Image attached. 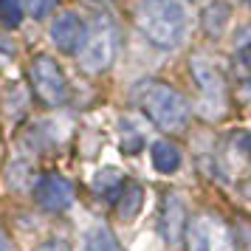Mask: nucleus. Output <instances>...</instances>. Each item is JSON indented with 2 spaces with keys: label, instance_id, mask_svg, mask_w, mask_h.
Returning a JSON list of instances; mask_svg holds the SVG:
<instances>
[{
  "label": "nucleus",
  "instance_id": "nucleus-1",
  "mask_svg": "<svg viewBox=\"0 0 251 251\" xmlns=\"http://www.w3.org/2000/svg\"><path fill=\"white\" fill-rule=\"evenodd\" d=\"M136 25L155 48L172 51L189 31V12L183 0H141L136 9Z\"/></svg>",
  "mask_w": 251,
  "mask_h": 251
},
{
  "label": "nucleus",
  "instance_id": "nucleus-2",
  "mask_svg": "<svg viewBox=\"0 0 251 251\" xmlns=\"http://www.w3.org/2000/svg\"><path fill=\"white\" fill-rule=\"evenodd\" d=\"M136 99L144 116L167 133H178L189 122L186 99L167 82H144L141 88H136Z\"/></svg>",
  "mask_w": 251,
  "mask_h": 251
},
{
  "label": "nucleus",
  "instance_id": "nucleus-3",
  "mask_svg": "<svg viewBox=\"0 0 251 251\" xmlns=\"http://www.w3.org/2000/svg\"><path fill=\"white\" fill-rule=\"evenodd\" d=\"M119 54V28L107 17H96L79 48V65L85 74H104Z\"/></svg>",
  "mask_w": 251,
  "mask_h": 251
},
{
  "label": "nucleus",
  "instance_id": "nucleus-4",
  "mask_svg": "<svg viewBox=\"0 0 251 251\" xmlns=\"http://www.w3.org/2000/svg\"><path fill=\"white\" fill-rule=\"evenodd\" d=\"M28 79H31V88H34L37 99L48 107H57L68 99V82H65V74L57 65V59L48 57V54H40V57L31 59L28 65Z\"/></svg>",
  "mask_w": 251,
  "mask_h": 251
},
{
  "label": "nucleus",
  "instance_id": "nucleus-5",
  "mask_svg": "<svg viewBox=\"0 0 251 251\" xmlns=\"http://www.w3.org/2000/svg\"><path fill=\"white\" fill-rule=\"evenodd\" d=\"M186 249L189 251H237L231 228L217 215H198L186 226Z\"/></svg>",
  "mask_w": 251,
  "mask_h": 251
},
{
  "label": "nucleus",
  "instance_id": "nucleus-6",
  "mask_svg": "<svg viewBox=\"0 0 251 251\" xmlns=\"http://www.w3.org/2000/svg\"><path fill=\"white\" fill-rule=\"evenodd\" d=\"M34 201L46 212H65L74 203V183L65 175H59V172H48V175H43L37 181Z\"/></svg>",
  "mask_w": 251,
  "mask_h": 251
},
{
  "label": "nucleus",
  "instance_id": "nucleus-7",
  "mask_svg": "<svg viewBox=\"0 0 251 251\" xmlns=\"http://www.w3.org/2000/svg\"><path fill=\"white\" fill-rule=\"evenodd\" d=\"M85 34H88V28L76 12H62L51 23V40L62 54H76L85 43Z\"/></svg>",
  "mask_w": 251,
  "mask_h": 251
},
{
  "label": "nucleus",
  "instance_id": "nucleus-8",
  "mask_svg": "<svg viewBox=\"0 0 251 251\" xmlns=\"http://www.w3.org/2000/svg\"><path fill=\"white\" fill-rule=\"evenodd\" d=\"M192 74H195V82H198L201 93H203V104H212L215 116H220V107L226 102V79H223V74L212 62H203V59H195L192 62Z\"/></svg>",
  "mask_w": 251,
  "mask_h": 251
},
{
  "label": "nucleus",
  "instance_id": "nucleus-9",
  "mask_svg": "<svg viewBox=\"0 0 251 251\" xmlns=\"http://www.w3.org/2000/svg\"><path fill=\"white\" fill-rule=\"evenodd\" d=\"M161 234L170 246H178L183 237V226H186V206H183L181 195H167L161 203V217H158Z\"/></svg>",
  "mask_w": 251,
  "mask_h": 251
},
{
  "label": "nucleus",
  "instance_id": "nucleus-10",
  "mask_svg": "<svg viewBox=\"0 0 251 251\" xmlns=\"http://www.w3.org/2000/svg\"><path fill=\"white\" fill-rule=\"evenodd\" d=\"M144 209V186L136 181H127L116 198V215L122 220H136Z\"/></svg>",
  "mask_w": 251,
  "mask_h": 251
},
{
  "label": "nucleus",
  "instance_id": "nucleus-11",
  "mask_svg": "<svg viewBox=\"0 0 251 251\" xmlns=\"http://www.w3.org/2000/svg\"><path fill=\"white\" fill-rule=\"evenodd\" d=\"M125 183H127L125 175H122L119 170L104 167V170H99L91 178V189H93V195H99V198H104V201L116 203V198H119V192H122V186H125Z\"/></svg>",
  "mask_w": 251,
  "mask_h": 251
},
{
  "label": "nucleus",
  "instance_id": "nucleus-12",
  "mask_svg": "<svg viewBox=\"0 0 251 251\" xmlns=\"http://www.w3.org/2000/svg\"><path fill=\"white\" fill-rule=\"evenodd\" d=\"M150 155H152V170L161 172V175H172V172L181 167V150L175 147L172 141L161 138L150 147Z\"/></svg>",
  "mask_w": 251,
  "mask_h": 251
},
{
  "label": "nucleus",
  "instance_id": "nucleus-13",
  "mask_svg": "<svg viewBox=\"0 0 251 251\" xmlns=\"http://www.w3.org/2000/svg\"><path fill=\"white\" fill-rule=\"evenodd\" d=\"M251 158V138L237 133V136L226 141V152H223V167H226L228 175H234L240 167H246Z\"/></svg>",
  "mask_w": 251,
  "mask_h": 251
},
{
  "label": "nucleus",
  "instance_id": "nucleus-14",
  "mask_svg": "<svg viewBox=\"0 0 251 251\" xmlns=\"http://www.w3.org/2000/svg\"><path fill=\"white\" fill-rule=\"evenodd\" d=\"M85 251H122V246L116 243V237L102 226H93L85 234Z\"/></svg>",
  "mask_w": 251,
  "mask_h": 251
},
{
  "label": "nucleus",
  "instance_id": "nucleus-15",
  "mask_svg": "<svg viewBox=\"0 0 251 251\" xmlns=\"http://www.w3.org/2000/svg\"><path fill=\"white\" fill-rule=\"evenodd\" d=\"M0 23L6 28H17L23 23V0H0Z\"/></svg>",
  "mask_w": 251,
  "mask_h": 251
},
{
  "label": "nucleus",
  "instance_id": "nucleus-16",
  "mask_svg": "<svg viewBox=\"0 0 251 251\" xmlns=\"http://www.w3.org/2000/svg\"><path fill=\"white\" fill-rule=\"evenodd\" d=\"M25 6H28V14L31 17L43 20V17H48V12H54L57 0H25Z\"/></svg>",
  "mask_w": 251,
  "mask_h": 251
},
{
  "label": "nucleus",
  "instance_id": "nucleus-17",
  "mask_svg": "<svg viewBox=\"0 0 251 251\" xmlns=\"http://www.w3.org/2000/svg\"><path fill=\"white\" fill-rule=\"evenodd\" d=\"M14 59V48H12V43L6 40V37H0V68L3 65H9Z\"/></svg>",
  "mask_w": 251,
  "mask_h": 251
},
{
  "label": "nucleus",
  "instance_id": "nucleus-18",
  "mask_svg": "<svg viewBox=\"0 0 251 251\" xmlns=\"http://www.w3.org/2000/svg\"><path fill=\"white\" fill-rule=\"evenodd\" d=\"M34 251H71V246L65 240H46V243H40Z\"/></svg>",
  "mask_w": 251,
  "mask_h": 251
},
{
  "label": "nucleus",
  "instance_id": "nucleus-19",
  "mask_svg": "<svg viewBox=\"0 0 251 251\" xmlns=\"http://www.w3.org/2000/svg\"><path fill=\"white\" fill-rule=\"evenodd\" d=\"M0 251H14V249H12V240L3 234V228H0Z\"/></svg>",
  "mask_w": 251,
  "mask_h": 251
},
{
  "label": "nucleus",
  "instance_id": "nucleus-20",
  "mask_svg": "<svg viewBox=\"0 0 251 251\" xmlns=\"http://www.w3.org/2000/svg\"><path fill=\"white\" fill-rule=\"evenodd\" d=\"M96 3H102V0H96Z\"/></svg>",
  "mask_w": 251,
  "mask_h": 251
},
{
  "label": "nucleus",
  "instance_id": "nucleus-21",
  "mask_svg": "<svg viewBox=\"0 0 251 251\" xmlns=\"http://www.w3.org/2000/svg\"><path fill=\"white\" fill-rule=\"evenodd\" d=\"M246 3H251V0H246Z\"/></svg>",
  "mask_w": 251,
  "mask_h": 251
}]
</instances>
